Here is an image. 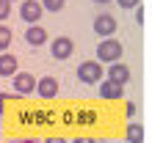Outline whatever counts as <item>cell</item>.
<instances>
[{"label": "cell", "instance_id": "obj_1", "mask_svg": "<svg viewBox=\"0 0 152 143\" xmlns=\"http://www.w3.org/2000/svg\"><path fill=\"white\" fill-rule=\"evenodd\" d=\"M97 55H100V64H116V61L122 58V41L102 39L100 47H97Z\"/></svg>", "mask_w": 152, "mask_h": 143}, {"label": "cell", "instance_id": "obj_2", "mask_svg": "<svg viewBox=\"0 0 152 143\" xmlns=\"http://www.w3.org/2000/svg\"><path fill=\"white\" fill-rule=\"evenodd\" d=\"M102 74H105V72H102V64H100V61H83V64L77 66L80 83H100Z\"/></svg>", "mask_w": 152, "mask_h": 143}, {"label": "cell", "instance_id": "obj_3", "mask_svg": "<svg viewBox=\"0 0 152 143\" xmlns=\"http://www.w3.org/2000/svg\"><path fill=\"white\" fill-rule=\"evenodd\" d=\"M50 52H53V58H56V61H66L75 52V44H72L69 36H56L53 44H50Z\"/></svg>", "mask_w": 152, "mask_h": 143}, {"label": "cell", "instance_id": "obj_4", "mask_svg": "<svg viewBox=\"0 0 152 143\" xmlns=\"http://www.w3.org/2000/svg\"><path fill=\"white\" fill-rule=\"evenodd\" d=\"M42 6H39V0H22V6H20V17L28 25H36L39 20H42Z\"/></svg>", "mask_w": 152, "mask_h": 143}, {"label": "cell", "instance_id": "obj_5", "mask_svg": "<svg viewBox=\"0 0 152 143\" xmlns=\"http://www.w3.org/2000/svg\"><path fill=\"white\" fill-rule=\"evenodd\" d=\"M11 85H14L17 94H31L33 88H36V77H33L31 72H17L11 77Z\"/></svg>", "mask_w": 152, "mask_h": 143}, {"label": "cell", "instance_id": "obj_6", "mask_svg": "<svg viewBox=\"0 0 152 143\" xmlns=\"http://www.w3.org/2000/svg\"><path fill=\"white\" fill-rule=\"evenodd\" d=\"M94 33H100L102 39H113V33H116V20L111 14H100L94 20Z\"/></svg>", "mask_w": 152, "mask_h": 143}, {"label": "cell", "instance_id": "obj_7", "mask_svg": "<svg viewBox=\"0 0 152 143\" xmlns=\"http://www.w3.org/2000/svg\"><path fill=\"white\" fill-rule=\"evenodd\" d=\"M108 80H113V83L124 85V83L130 80V66H127V64H122V61L111 64V66H108Z\"/></svg>", "mask_w": 152, "mask_h": 143}, {"label": "cell", "instance_id": "obj_8", "mask_svg": "<svg viewBox=\"0 0 152 143\" xmlns=\"http://www.w3.org/2000/svg\"><path fill=\"white\" fill-rule=\"evenodd\" d=\"M36 91H39L42 99H53V96L58 94V80L56 77H42V80H36Z\"/></svg>", "mask_w": 152, "mask_h": 143}, {"label": "cell", "instance_id": "obj_9", "mask_svg": "<svg viewBox=\"0 0 152 143\" xmlns=\"http://www.w3.org/2000/svg\"><path fill=\"white\" fill-rule=\"evenodd\" d=\"M17 72H20V64H17V55H0V77H8L11 80Z\"/></svg>", "mask_w": 152, "mask_h": 143}, {"label": "cell", "instance_id": "obj_10", "mask_svg": "<svg viewBox=\"0 0 152 143\" xmlns=\"http://www.w3.org/2000/svg\"><path fill=\"white\" fill-rule=\"evenodd\" d=\"M25 41H28L31 47H42V44L47 41V30H44L42 25H31V28L25 30Z\"/></svg>", "mask_w": 152, "mask_h": 143}, {"label": "cell", "instance_id": "obj_11", "mask_svg": "<svg viewBox=\"0 0 152 143\" xmlns=\"http://www.w3.org/2000/svg\"><path fill=\"white\" fill-rule=\"evenodd\" d=\"M122 88L124 85H119V83H113V80L105 77L102 83H100V94L105 96V99H122Z\"/></svg>", "mask_w": 152, "mask_h": 143}, {"label": "cell", "instance_id": "obj_12", "mask_svg": "<svg viewBox=\"0 0 152 143\" xmlns=\"http://www.w3.org/2000/svg\"><path fill=\"white\" fill-rule=\"evenodd\" d=\"M124 135H127V143H144V127L138 121H130Z\"/></svg>", "mask_w": 152, "mask_h": 143}, {"label": "cell", "instance_id": "obj_13", "mask_svg": "<svg viewBox=\"0 0 152 143\" xmlns=\"http://www.w3.org/2000/svg\"><path fill=\"white\" fill-rule=\"evenodd\" d=\"M8 47H11V28L0 25V52H6Z\"/></svg>", "mask_w": 152, "mask_h": 143}, {"label": "cell", "instance_id": "obj_14", "mask_svg": "<svg viewBox=\"0 0 152 143\" xmlns=\"http://www.w3.org/2000/svg\"><path fill=\"white\" fill-rule=\"evenodd\" d=\"M66 0H39V6H42V11H61L64 8Z\"/></svg>", "mask_w": 152, "mask_h": 143}, {"label": "cell", "instance_id": "obj_15", "mask_svg": "<svg viewBox=\"0 0 152 143\" xmlns=\"http://www.w3.org/2000/svg\"><path fill=\"white\" fill-rule=\"evenodd\" d=\"M8 14H11V3L8 0H0V22L8 20Z\"/></svg>", "mask_w": 152, "mask_h": 143}, {"label": "cell", "instance_id": "obj_16", "mask_svg": "<svg viewBox=\"0 0 152 143\" xmlns=\"http://www.w3.org/2000/svg\"><path fill=\"white\" fill-rule=\"evenodd\" d=\"M136 8H138V11H136V20H138V25H144L147 22V8L144 6H136Z\"/></svg>", "mask_w": 152, "mask_h": 143}, {"label": "cell", "instance_id": "obj_17", "mask_svg": "<svg viewBox=\"0 0 152 143\" xmlns=\"http://www.w3.org/2000/svg\"><path fill=\"white\" fill-rule=\"evenodd\" d=\"M122 8H136V6H141V0H116Z\"/></svg>", "mask_w": 152, "mask_h": 143}, {"label": "cell", "instance_id": "obj_18", "mask_svg": "<svg viewBox=\"0 0 152 143\" xmlns=\"http://www.w3.org/2000/svg\"><path fill=\"white\" fill-rule=\"evenodd\" d=\"M77 118H83V124H91V118H94V113H80Z\"/></svg>", "mask_w": 152, "mask_h": 143}, {"label": "cell", "instance_id": "obj_19", "mask_svg": "<svg viewBox=\"0 0 152 143\" xmlns=\"http://www.w3.org/2000/svg\"><path fill=\"white\" fill-rule=\"evenodd\" d=\"M6 99H8V96H6V94H0V113L6 110Z\"/></svg>", "mask_w": 152, "mask_h": 143}, {"label": "cell", "instance_id": "obj_20", "mask_svg": "<svg viewBox=\"0 0 152 143\" xmlns=\"http://www.w3.org/2000/svg\"><path fill=\"white\" fill-rule=\"evenodd\" d=\"M75 143H97V140H94V138H77Z\"/></svg>", "mask_w": 152, "mask_h": 143}, {"label": "cell", "instance_id": "obj_21", "mask_svg": "<svg viewBox=\"0 0 152 143\" xmlns=\"http://www.w3.org/2000/svg\"><path fill=\"white\" fill-rule=\"evenodd\" d=\"M44 143H66V140H61V138H47Z\"/></svg>", "mask_w": 152, "mask_h": 143}, {"label": "cell", "instance_id": "obj_22", "mask_svg": "<svg viewBox=\"0 0 152 143\" xmlns=\"http://www.w3.org/2000/svg\"><path fill=\"white\" fill-rule=\"evenodd\" d=\"M94 3H100V6H105V3H111V0H94Z\"/></svg>", "mask_w": 152, "mask_h": 143}, {"label": "cell", "instance_id": "obj_23", "mask_svg": "<svg viewBox=\"0 0 152 143\" xmlns=\"http://www.w3.org/2000/svg\"><path fill=\"white\" fill-rule=\"evenodd\" d=\"M17 143H36V140H31V138H28V140H17Z\"/></svg>", "mask_w": 152, "mask_h": 143}, {"label": "cell", "instance_id": "obj_24", "mask_svg": "<svg viewBox=\"0 0 152 143\" xmlns=\"http://www.w3.org/2000/svg\"><path fill=\"white\" fill-rule=\"evenodd\" d=\"M8 3H14V0H8Z\"/></svg>", "mask_w": 152, "mask_h": 143}]
</instances>
